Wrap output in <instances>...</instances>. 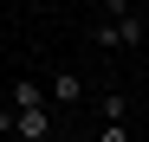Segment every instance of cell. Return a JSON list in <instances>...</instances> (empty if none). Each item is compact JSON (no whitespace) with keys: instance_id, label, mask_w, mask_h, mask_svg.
Listing matches in <instances>:
<instances>
[{"instance_id":"4","label":"cell","mask_w":149,"mask_h":142,"mask_svg":"<svg viewBox=\"0 0 149 142\" xmlns=\"http://www.w3.org/2000/svg\"><path fill=\"white\" fill-rule=\"evenodd\" d=\"M97 142H130V129H123V123H104V129H97Z\"/></svg>"},{"instance_id":"3","label":"cell","mask_w":149,"mask_h":142,"mask_svg":"<svg viewBox=\"0 0 149 142\" xmlns=\"http://www.w3.org/2000/svg\"><path fill=\"white\" fill-rule=\"evenodd\" d=\"M13 103H19V110H33V103H45V84H33V78H19V84H13Z\"/></svg>"},{"instance_id":"2","label":"cell","mask_w":149,"mask_h":142,"mask_svg":"<svg viewBox=\"0 0 149 142\" xmlns=\"http://www.w3.org/2000/svg\"><path fill=\"white\" fill-rule=\"evenodd\" d=\"M78 97H84V78L71 65H58L52 78H45V103H78Z\"/></svg>"},{"instance_id":"1","label":"cell","mask_w":149,"mask_h":142,"mask_svg":"<svg viewBox=\"0 0 149 142\" xmlns=\"http://www.w3.org/2000/svg\"><path fill=\"white\" fill-rule=\"evenodd\" d=\"M13 129H19V142H52V103L13 110Z\"/></svg>"},{"instance_id":"5","label":"cell","mask_w":149,"mask_h":142,"mask_svg":"<svg viewBox=\"0 0 149 142\" xmlns=\"http://www.w3.org/2000/svg\"><path fill=\"white\" fill-rule=\"evenodd\" d=\"M52 142H78V136H52Z\"/></svg>"}]
</instances>
